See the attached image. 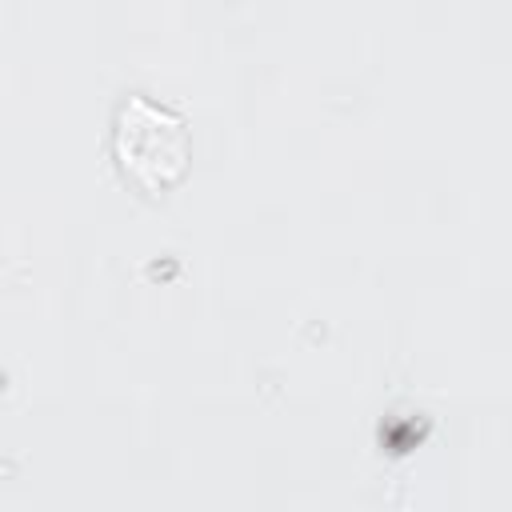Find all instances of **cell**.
Wrapping results in <instances>:
<instances>
[{"instance_id":"6da1fadb","label":"cell","mask_w":512,"mask_h":512,"mask_svg":"<svg viewBox=\"0 0 512 512\" xmlns=\"http://www.w3.org/2000/svg\"><path fill=\"white\" fill-rule=\"evenodd\" d=\"M112 156L132 184L164 192L184 176L188 164L184 120L148 96H128L112 120Z\"/></svg>"}]
</instances>
